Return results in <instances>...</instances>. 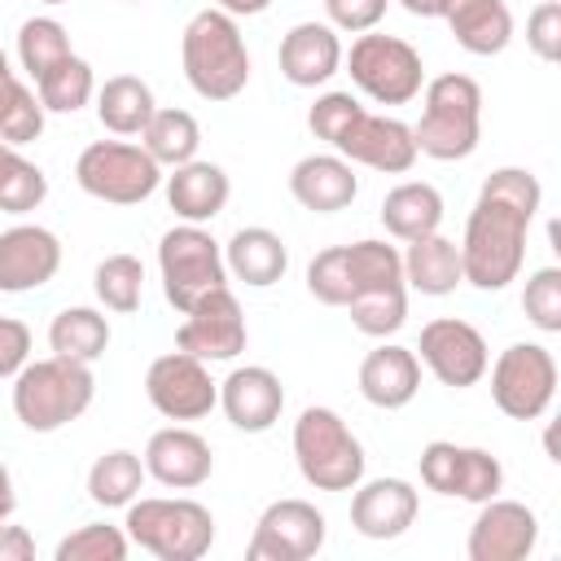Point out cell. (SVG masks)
I'll return each instance as SVG.
<instances>
[{"label": "cell", "mask_w": 561, "mask_h": 561, "mask_svg": "<svg viewBox=\"0 0 561 561\" xmlns=\"http://www.w3.org/2000/svg\"><path fill=\"white\" fill-rule=\"evenodd\" d=\"M127 548H131V539H127L123 526L88 522V526L70 530V535L53 548V561H123Z\"/></svg>", "instance_id": "40"}, {"label": "cell", "mask_w": 561, "mask_h": 561, "mask_svg": "<svg viewBox=\"0 0 561 561\" xmlns=\"http://www.w3.org/2000/svg\"><path fill=\"white\" fill-rule=\"evenodd\" d=\"M342 66L351 83L377 105H408L425 88L421 53L399 35H381V31L355 35L351 53H342Z\"/></svg>", "instance_id": "8"}, {"label": "cell", "mask_w": 561, "mask_h": 561, "mask_svg": "<svg viewBox=\"0 0 561 561\" xmlns=\"http://www.w3.org/2000/svg\"><path fill=\"white\" fill-rule=\"evenodd\" d=\"M35 557V539L26 526L0 522V561H31Z\"/></svg>", "instance_id": "46"}, {"label": "cell", "mask_w": 561, "mask_h": 561, "mask_svg": "<svg viewBox=\"0 0 561 561\" xmlns=\"http://www.w3.org/2000/svg\"><path fill=\"white\" fill-rule=\"evenodd\" d=\"M13 508H18V491H13V473H9V465L0 460V522H9V517H13Z\"/></svg>", "instance_id": "48"}, {"label": "cell", "mask_w": 561, "mask_h": 561, "mask_svg": "<svg viewBox=\"0 0 561 561\" xmlns=\"http://www.w3.org/2000/svg\"><path fill=\"white\" fill-rule=\"evenodd\" d=\"M96 118L110 136H140L145 123L153 118L158 101H153V88L140 79V75H110L101 88H96Z\"/></svg>", "instance_id": "30"}, {"label": "cell", "mask_w": 561, "mask_h": 561, "mask_svg": "<svg viewBox=\"0 0 561 561\" xmlns=\"http://www.w3.org/2000/svg\"><path fill=\"white\" fill-rule=\"evenodd\" d=\"M75 180L88 197L110 202V206H140L145 197L158 193L162 167L149 158L145 145L131 140H92L75 158Z\"/></svg>", "instance_id": "9"}, {"label": "cell", "mask_w": 561, "mask_h": 561, "mask_svg": "<svg viewBox=\"0 0 561 561\" xmlns=\"http://www.w3.org/2000/svg\"><path fill=\"white\" fill-rule=\"evenodd\" d=\"M123 530L136 548L158 561H202L215 543V517L188 495H136L127 504Z\"/></svg>", "instance_id": "6"}, {"label": "cell", "mask_w": 561, "mask_h": 561, "mask_svg": "<svg viewBox=\"0 0 561 561\" xmlns=\"http://www.w3.org/2000/svg\"><path fill=\"white\" fill-rule=\"evenodd\" d=\"M4 149H9V145H4V140H0V153H4Z\"/></svg>", "instance_id": "52"}, {"label": "cell", "mask_w": 561, "mask_h": 561, "mask_svg": "<svg viewBox=\"0 0 561 561\" xmlns=\"http://www.w3.org/2000/svg\"><path fill=\"white\" fill-rule=\"evenodd\" d=\"M416 359L434 373V381L451 386V390H469L486 377L491 351L486 337L460 320V316H438L430 324H421V342H416Z\"/></svg>", "instance_id": "15"}, {"label": "cell", "mask_w": 561, "mask_h": 561, "mask_svg": "<svg viewBox=\"0 0 561 561\" xmlns=\"http://www.w3.org/2000/svg\"><path fill=\"white\" fill-rule=\"evenodd\" d=\"M543 206V188L526 167H495L465 219L460 267L473 289L500 294L522 276L526 232Z\"/></svg>", "instance_id": "1"}, {"label": "cell", "mask_w": 561, "mask_h": 561, "mask_svg": "<svg viewBox=\"0 0 561 561\" xmlns=\"http://www.w3.org/2000/svg\"><path fill=\"white\" fill-rule=\"evenodd\" d=\"M408 250H399L403 259V285L425 294V298H447L456 294V285H465V267H460V245L443 232L403 241Z\"/></svg>", "instance_id": "27"}, {"label": "cell", "mask_w": 561, "mask_h": 561, "mask_svg": "<svg viewBox=\"0 0 561 561\" xmlns=\"http://www.w3.org/2000/svg\"><path fill=\"white\" fill-rule=\"evenodd\" d=\"M522 311L539 333H561V267H535L522 289Z\"/></svg>", "instance_id": "41"}, {"label": "cell", "mask_w": 561, "mask_h": 561, "mask_svg": "<svg viewBox=\"0 0 561 561\" xmlns=\"http://www.w3.org/2000/svg\"><path fill=\"white\" fill-rule=\"evenodd\" d=\"M443 22L451 39L473 57H495L513 39V13L504 0H447Z\"/></svg>", "instance_id": "28"}, {"label": "cell", "mask_w": 561, "mask_h": 561, "mask_svg": "<svg viewBox=\"0 0 561 561\" xmlns=\"http://www.w3.org/2000/svg\"><path fill=\"white\" fill-rule=\"evenodd\" d=\"M9 75V57H4V48H0V79Z\"/></svg>", "instance_id": "50"}, {"label": "cell", "mask_w": 561, "mask_h": 561, "mask_svg": "<svg viewBox=\"0 0 561 561\" xmlns=\"http://www.w3.org/2000/svg\"><path fill=\"white\" fill-rule=\"evenodd\" d=\"M245 316H241V302L228 285L202 294L188 311H184V324L175 329V346L206 359V364H228L245 351Z\"/></svg>", "instance_id": "16"}, {"label": "cell", "mask_w": 561, "mask_h": 561, "mask_svg": "<svg viewBox=\"0 0 561 561\" xmlns=\"http://www.w3.org/2000/svg\"><path fill=\"white\" fill-rule=\"evenodd\" d=\"M39 131H44V105H39V96L9 70V75L0 79V140L18 149V145L39 140Z\"/></svg>", "instance_id": "37"}, {"label": "cell", "mask_w": 561, "mask_h": 561, "mask_svg": "<svg viewBox=\"0 0 561 561\" xmlns=\"http://www.w3.org/2000/svg\"><path fill=\"white\" fill-rule=\"evenodd\" d=\"M145 394L158 416L167 421H202L219 408V381L210 377L206 359L188 351H167L145 373Z\"/></svg>", "instance_id": "13"}, {"label": "cell", "mask_w": 561, "mask_h": 561, "mask_svg": "<svg viewBox=\"0 0 561 561\" xmlns=\"http://www.w3.org/2000/svg\"><path fill=\"white\" fill-rule=\"evenodd\" d=\"M294 460L307 486L316 491H351L364 478V443L333 408H302L294 421Z\"/></svg>", "instance_id": "7"}, {"label": "cell", "mask_w": 561, "mask_h": 561, "mask_svg": "<svg viewBox=\"0 0 561 561\" xmlns=\"http://www.w3.org/2000/svg\"><path fill=\"white\" fill-rule=\"evenodd\" d=\"M355 193H359V175L355 162H346L342 153H307L289 171V197L311 215L346 210Z\"/></svg>", "instance_id": "22"}, {"label": "cell", "mask_w": 561, "mask_h": 561, "mask_svg": "<svg viewBox=\"0 0 561 561\" xmlns=\"http://www.w3.org/2000/svg\"><path fill=\"white\" fill-rule=\"evenodd\" d=\"M307 127L346 162H359L381 175H408L416 167V140L403 118L373 114L355 92H320L307 110Z\"/></svg>", "instance_id": "2"}, {"label": "cell", "mask_w": 561, "mask_h": 561, "mask_svg": "<svg viewBox=\"0 0 561 561\" xmlns=\"http://www.w3.org/2000/svg\"><path fill=\"white\" fill-rule=\"evenodd\" d=\"M96 399L92 364L79 359H26L13 377V416L31 434H57L70 421H79Z\"/></svg>", "instance_id": "5"}, {"label": "cell", "mask_w": 561, "mask_h": 561, "mask_svg": "<svg viewBox=\"0 0 561 561\" xmlns=\"http://www.w3.org/2000/svg\"><path fill=\"white\" fill-rule=\"evenodd\" d=\"M61 267V241L44 224H13L0 232V294H31Z\"/></svg>", "instance_id": "18"}, {"label": "cell", "mask_w": 561, "mask_h": 561, "mask_svg": "<svg viewBox=\"0 0 561 561\" xmlns=\"http://www.w3.org/2000/svg\"><path fill=\"white\" fill-rule=\"evenodd\" d=\"M224 267H228V276H237L250 289H272L289 272V250H285V241L272 228L250 224V228H237L228 237Z\"/></svg>", "instance_id": "26"}, {"label": "cell", "mask_w": 561, "mask_h": 561, "mask_svg": "<svg viewBox=\"0 0 561 561\" xmlns=\"http://www.w3.org/2000/svg\"><path fill=\"white\" fill-rule=\"evenodd\" d=\"M491 403L508 421H539L557 399V359L543 342H513L486 364Z\"/></svg>", "instance_id": "11"}, {"label": "cell", "mask_w": 561, "mask_h": 561, "mask_svg": "<svg viewBox=\"0 0 561 561\" xmlns=\"http://www.w3.org/2000/svg\"><path fill=\"white\" fill-rule=\"evenodd\" d=\"M324 535H329L324 513L311 500L285 495L259 513L254 535L245 543V557L250 561H307L324 548Z\"/></svg>", "instance_id": "14"}, {"label": "cell", "mask_w": 561, "mask_h": 561, "mask_svg": "<svg viewBox=\"0 0 561 561\" xmlns=\"http://www.w3.org/2000/svg\"><path fill=\"white\" fill-rule=\"evenodd\" d=\"M416 465H421V482L447 500L482 504V500L504 491V465L486 447H460V443L434 438L421 447Z\"/></svg>", "instance_id": "12"}, {"label": "cell", "mask_w": 561, "mask_h": 561, "mask_svg": "<svg viewBox=\"0 0 561 561\" xmlns=\"http://www.w3.org/2000/svg\"><path fill=\"white\" fill-rule=\"evenodd\" d=\"M381 228L394 241H416L443 228V193L425 180H403L381 197Z\"/></svg>", "instance_id": "29"}, {"label": "cell", "mask_w": 561, "mask_h": 561, "mask_svg": "<svg viewBox=\"0 0 561 561\" xmlns=\"http://www.w3.org/2000/svg\"><path fill=\"white\" fill-rule=\"evenodd\" d=\"M416 390H421L416 351L381 337V346H373L364 355V364H359V394L381 412H399V408H408L416 399Z\"/></svg>", "instance_id": "24"}, {"label": "cell", "mask_w": 561, "mask_h": 561, "mask_svg": "<svg viewBox=\"0 0 561 561\" xmlns=\"http://www.w3.org/2000/svg\"><path fill=\"white\" fill-rule=\"evenodd\" d=\"M421 495L408 478H359L351 486V526L364 539H399L416 522Z\"/></svg>", "instance_id": "21"}, {"label": "cell", "mask_w": 561, "mask_h": 561, "mask_svg": "<svg viewBox=\"0 0 561 561\" xmlns=\"http://www.w3.org/2000/svg\"><path fill=\"white\" fill-rule=\"evenodd\" d=\"M158 272H162V294L167 302L184 316L202 294L228 285L224 267V245L206 232V224H175L158 241Z\"/></svg>", "instance_id": "10"}, {"label": "cell", "mask_w": 561, "mask_h": 561, "mask_svg": "<svg viewBox=\"0 0 561 561\" xmlns=\"http://www.w3.org/2000/svg\"><path fill=\"white\" fill-rule=\"evenodd\" d=\"M180 66L188 88L202 101H232L250 83V48L232 13L224 9H202L188 18L180 35Z\"/></svg>", "instance_id": "3"}, {"label": "cell", "mask_w": 561, "mask_h": 561, "mask_svg": "<svg viewBox=\"0 0 561 561\" xmlns=\"http://www.w3.org/2000/svg\"><path fill=\"white\" fill-rule=\"evenodd\" d=\"M219 408L232 430L241 434H267L280 421L285 408V386L272 368L263 364H241L219 381Z\"/></svg>", "instance_id": "20"}, {"label": "cell", "mask_w": 561, "mask_h": 561, "mask_svg": "<svg viewBox=\"0 0 561 561\" xmlns=\"http://www.w3.org/2000/svg\"><path fill=\"white\" fill-rule=\"evenodd\" d=\"M75 48H70V31L57 22V18H48V13H39V18H26L22 26H18V61H22V70L31 75V79H39L44 70H53L61 57H70Z\"/></svg>", "instance_id": "36"}, {"label": "cell", "mask_w": 561, "mask_h": 561, "mask_svg": "<svg viewBox=\"0 0 561 561\" xmlns=\"http://www.w3.org/2000/svg\"><path fill=\"white\" fill-rule=\"evenodd\" d=\"M140 145L149 149V158L158 167H180V162H193L197 158V145H202V127L188 110H175V105H158L153 118L145 123L140 131Z\"/></svg>", "instance_id": "32"}, {"label": "cell", "mask_w": 561, "mask_h": 561, "mask_svg": "<svg viewBox=\"0 0 561 561\" xmlns=\"http://www.w3.org/2000/svg\"><path fill=\"white\" fill-rule=\"evenodd\" d=\"M145 473L167 491H197L215 473L210 443L188 425H167L145 443Z\"/></svg>", "instance_id": "19"}, {"label": "cell", "mask_w": 561, "mask_h": 561, "mask_svg": "<svg viewBox=\"0 0 561 561\" xmlns=\"http://www.w3.org/2000/svg\"><path fill=\"white\" fill-rule=\"evenodd\" d=\"M416 153L434 162H465L482 140V88L478 79L447 70L425 79L421 118L412 123Z\"/></svg>", "instance_id": "4"}, {"label": "cell", "mask_w": 561, "mask_h": 561, "mask_svg": "<svg viewBox=\"0 0 561 561\" xmlns=\"http://www.w3.org/2000/svg\"><path fill=\"white\" fill-rule=\"evenodd\" d=\"M399 4H403L412 18H443V4H447V0H399Z\"/></svg>", "instance_id": "49"}, {"label": "cell", "mask_w": 561, "mask_h": 561, "mask_svg": "<svg viewBox=\"0 0 561 561\" xmlns=\"http://www.w3.org/2000/svg\"><path fill=\"white\" fill-rule=\"evenodd\" d=\"M526 48L539 61H561V0H539L526 18Z\"/></svg>", "instance_id": "43"}, {"label": "cell", "mask_w": 561, "mask_h": 561, "mask_svg": "<svg viewBox=\"0 0 561 561\" xmlns=\"http://www.w3.org/2000/svg\"><path fill=\"white\" fill-rule=\"evenodd\" d=\"M26 359H31V329L13 316H0V381L18 377Z\"/></svg>", "instance_id": "45"}, {"label": "cell", "mask_w": 561, "mask_h": 561, "mask_svg": "<svg viewBox=\"0 0 561 561\" xmlns=\"http://www.w3.org/2000/svg\"><path fill=\"white\" fill-rule=\"evenodd\" d=\"M210 4L224 9V13H232V18H259V13L272 9V0H210Z\"/></svg>", "instance_id": "47"}, {"label": "cell", "mask_w": 561, "mask_h": 561, "mask_svg": "<svg viewBox=\"0 0 561 561\" xmlns=\"http://www.w3.org/2000/svg\"><path fill=\"white\" fill-rule=\"evenodd\" d=\"M35 96H39L44 114H75L96 96V75L79 53H70L35 79Z\"/></svg>", "instance_id": "34"}, {"label": "cell", "mask_w": 561, "mask_h": 561, "mask_svg": "<svg viewBox=\"0 0 561 561\" xmlns=\"http://www.w3.org/2000/svg\"><path fill=\"white\" fill-rule=\"evenodd\" d=\"M131 4H140V0H131Z\"/></svg>", "instance_id": "53"}, {"label": "cell", "mask_w": 561, "mask_h": 561, "mask_svg": "<svg viewBox=\"0 0 561 561\" xmlns=\"http://www.w3.org/2000/svg\"><path fill=\"white\" fill-rule=\"evenodd\" d=\"M276 61L294 88H324L342 70V39L329 22H298L285 31Z\"/></svg>", "instance_id": "23"}, {"label": "cell", "mask_w": 561, "mask_h": 561, "mask_svg": "<svg viewBox=\"0 0 561 561\" xmlns=\"http://www.w3.org/2000/svg\"><path fill=\"white\" fill-rule=\"evenodd\" d=\"M346 311H351V324L364 337H394L408 320V285H386V289L355 294L346 302Z\"/></svg>", "instance_id": "38"}, {"label": "cell", "mask_w": 561, "mask_h": 561, "mask_svg": "<svg viewBox=\"0 0 561 561\" xmlns=\"http://www.w3.org/2000/svg\"><path fill=\"white\" fill-rule=\"evenodd\" d=\"M167 184V206L175 210L180 224H210L215 215H224L228 197H232V180L219 162H180L171 167V175H162Z\"/></svg>", "instance_id": "25"}, {"label": "cell", "mask_w": 561, "mask_h": 561, "mask_svg": "<svg viewBox=\"0 0 561 561\" xmlns=\"http://www.w3.org/2000/svg\"><path fill=\"white\" fill-rule=\"evenodd\" d=\"M44 197H48V175L9 145L0 153V210L4 215H26V210H39Z\"/></svg>", "instance_id": "39"}, {"label": "cell", "mask_w": 561, "mask_h": 561, "mask_svg": "<svg viewBox=\"0 0 561 561\" xmlns=\"http://www.w3.org/2000/svg\"><path fill=\"white\" fill-rule=\"evenodd\" d=\"M539 543V517L522 500L491 495L478 504V517L465 539L469 561H526Z\"/></svg>", "instance_id": "17"}, {"label": "cell", "mask_w": 561, "mask_h": 561, "mask_svg": "<svg viewBox=\"0 0 561 561\" xmlns=\"http://www.w3.org/2000/svg\"><path fill=\"white\" fill-rule=\"evenodd\" d=\"M92 289H96V302L105 311L131 316L145 298V263L136 254H105L92 272Z\"/></svg>", "instance_id": "35"}, {"label": "cell", "mask_w": 561, "mask_h": 561, "mask_svg": "<svg viewBox=\"0 0 561 561\" xmlns=\"http://www.w3.org/2000/svg\"><path fill=\"white\" fill-rule=\"evenodd\" d=\"M307 294L324 307H346L351 302V267H346V245H329L307 263Z\"/></svg>", "instance_id": "42"}, {"label": "cell", "mask_w": 561, "mask_h": 561, "mask_svg": "<svg viewBox=\"0 0 561 561\" xmlns=\"http://www.w3.org/2000/svg\"><path fill=\"white\" fill-rule=\"evenodd\" d=\"M145 478H149L145 460L136 451H127V447H114V451L92 460V469H88V500L101 504V508H127L140 495Z\"/></svg>", "instance_id": "33"}, {"label": "cell", "mask_w": 561, "mask_h": 561, "mask_svg": "<svg viewBox=\"0 0 561 561\" xmlns=\"http://www.w3.org/2000/svg\"><path fill=\"white\" fill-rule=\"evenodd\" d=\"M35 4H70V0H35Z\"/></svg>", "instance_id": "51"}, {"label": "cell", "mask_w": 561, "mask_h": 561, "mask_svg": "<svg viewBox=\"0 0 561 561\" xmlns=\"http://www.w3.org/2000/svg\"><path fill=\"white\" fill-rule=\"evenodd\" d=\"M48 346L61 359L96 364L110 346V320L96 307H61L48 324Z\"/></svg>", "instance_id": "31"}, {"label": "cell", "mask_w": 561, "mask_h": 561, "mask_svg": "<svg viewBox=\"0 0 561 561\" xmlns=\"http://www.w3.org/2000/svg\"><path fill=\"white\" fill-rule=\"evenodd\" d=\"M390 0H324V18L329 26L342 35H364V31H377V22L386 18Z\"/></svg>", "instance_id": "44"}]
</instances>
